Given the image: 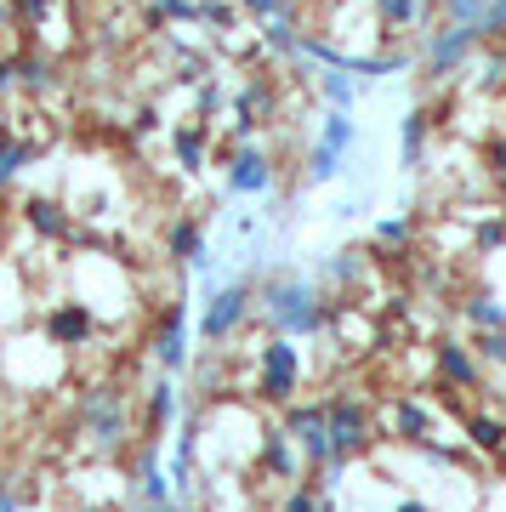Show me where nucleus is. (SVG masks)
Wrapping results in <instances>:
<instances>
[{
	"label": "nucleus",
	"mask_w": 506,
	"mask_h": 512,
	"mask_svg": "<svg viewBox=\"0 0 506 512\" xmlns=\"http://www.w3.org/2000/svg\"><path fill=\"white\" fill-rule=\"evenodd\" d=\"M279 512H330V495L319 490V484H290Z\"/></svg>",
	"instance_id": "obj_35"
},
{
	"label": "nucleus",
	"mask_w": 506,
	"mask_h": 512,
	"mask_svg": "<svg viewBox=\"0 0 506 512\" xmlns=\"http://www.w3.org/2000/svg\"><path fill=\"white\" fill-rule=\"evenodd\" d=\"M239 18H245V12H239L234 0H199V29H217V35H234V29H239Z\"/></svg>",
	"instance_id": "obj_34"
},
{
	"label": "nucleus",
	"mask_w": 506,
	"mask_h": 512,
	"mask_svg": "<svg viewBox=\"0 0 506 512\" xmlns=\"http://www.w3.org/2000/svg\"><path fill=\"white\" fill-rule=\"evenodd\" d=\"M18 63V92L23 97H52L63 80H57V57H46V52H18L12 57Z\"/></svg>",
	"instance_id": "obj_21"
},
{
	"label": "nucleus",
	"mask_w": 506,
	"mask_h": 512,
	"mask_svg": "<svg viewBox=\"0 0 506 512\" xmlns=\"http://www.w3.org/2000/svg\"><path fill=\"white\" fill-rule=\"evenodd\" d=\"M472 353H478V365L506 370V330H478L472 336Z\"/></svg>",
	"instance_id": "obj_37"
},
{
	"label": "nucleus",
	"mask_w": 506,
	"mask_h": 512,
	"mask_svg": "<svg viewBox=\"0 0 506 512\" xmlns=\"http://www.w3.org/2000/svg\"><path fill=\"white\" fill-rule=\"evenodd\" d=\"M427 143H433V114L410 109L398 120V165H404V171H421V165H427Z\"/></svg>",
	"instance_id": "obj_20"
},
{
	"label": "nucleus",
	"mask_w": 506,
	"mask_h": 512,
	"mask_svg": "<svg viewBox=\"0 0 506 512\" xmlns=\"http://www.w3.org/2000/svg\"><path fill=\"white\" fill-rule=\"evenodd\" d=\"M239 12L262 29V23H279V18H296V0H234Z\"/></svg>",
	"instance_id": "obj_36"
},
{
	"label": "nucleus",
	"mask_w": 506,
	"mask_h": 512,
	"mask_svg": "<svg viewBox=\"0 0 506 512\" xmlns=\"http://www.w3.org/2000/svg\"><path fill=\"white\" fill-rule=\"evenodd\" d=\"M302 382H308L302 348H296L290 336H262V342H256V376H251L256 399L273 404V410H290L296 393H302Z\"/></svg>",
	"instance_id": "obj_2"
},
{
	"label": "nucleus",
	"mask_w": 506,
	"mask_h": 512,
	"mask_svg": "<svg viewBox=\"0 0 506 512\" xmlns=\"http://www.w3.org/2000/svg\"><path fill=\"white\" fill-rule=\"evenodd\" d=\"M12 23H18L23 35L52 29V23H57V0H12Z\"/></svg>",
	"instance_id": "obj_33"
},
{
	"label": "nucleus",
	"mask_w": 506,
	"mask_h": 512,
	"mask_svg": "<svg viewBox=\"0 0 506 512\" xmlns=\"http://www.w3.org/2000/svg\"><path fill=\"white\" fill-rule=\"evenodd\" d=\"M256 313L268 319V336H325L330 319H336V302H325L319 279L296 274V268H273L262 285H256Z\"/></svg>",
	"instance_id": "obj_1"
},
{
	"label": "nucleus",
	"mask_w": 506,
	"mask_h": 512,
	"mask_svg": "<svg viewBox=\"0 0 506 512\" xmlns=\"http://www.w3.org/2000/svg\"><path fill=\"white\" fill-rule=\"evenodd\" d=\"M370 239H376V251H404V245H416V217H376Z\"/></svg>",
	"instance_id": "obj_32"
},
{
	"label": "nucleus",
	"mask_w": 506,
	"mask_h": 512,
	"mask_svg": "<svg viewBox=\"0 0 506 512\" xmlns=\"http://www.w3.org/2000/svg\"><path fill=\"white\" fill-rule=\"evenodd\" d=\"M478 35H484V40H506V0H489V6H484Z\"/></svg>",
	"instance_id": "obj_42"
},
{
	"label": "nucleus",
	"mask_w": 506,
	"mask_h": 512,
	"mask_svg": "<svg viewBox=\"0 0 506 512\" xmlns=\"http://www.w3.org/2000/svg\"><path fill=\"white\" fill-rule=\"evenodd\" d=\"M495 86H506V40L489 46L484 63H478V92H495Z\"/></svg>",
	"instance_id": "obj_38"
},
{
	"label": "nucleus",
	"mask_w": 506,
	"mask_h": 512,
	"mask_svg": "<svg viewBox=\"0 0 506 512\" xmlns=\"http://www.w3.org/2000/svg\"><path fill=\"white\" fill-rule=\"evenodd\" d=\"M160 131H165V114L154 109V103H137V114H131V137L148 143V137H160Z\"/></svg>",
	"instance_id": "obj_40"
},
{
	"label": "nucleus",
	"mask_w": 506,
	"mask_h": 512,
	"mask_svg": "<svg viewBox=\"0 0 506 512\" xmlns=\"http://www.w3.org/2000/svg\"><path fill=\"white\" fill-rule=\"evenodd\" d=\"M393 512H433V501H421V495H398Z\"/></svg>",
	"instance_id": "obj_46"
},
{
	"label": "nucleus",
	"mask_w": 506,
	"mask_h": 512,
	"mask_svg": "<svg viewBox=\"0 0 506 512\" xmlns=\"http://www.w3.org/2000/svg\"><path fill=\"white\" fill-rule=\"evenodd\" d=\"M370 439H376V421H370V404L359 399H330V473L319 490H336L347 473V461H359L364 450H370Z\"/></svg>",
	"instance_id": "obj_3"
},
{
	"label": "nucleus",
	"mask_w": 506,
	"mask_h": 512,
	"mask_svg": "<svg viewBox=\"0 0 506 512\" xmlns=\"http://www.w3.org/2000/svg\"><path fill=\"white\" fill-rule=\"evenodd\" d=\"M489 0H438V12H444V23H472L478 29V18H484Z\"/></svg>",
	"instance_id": "obj_41"
},
{
	"label": "nucleus",
	"mask_w": 506,
	"mask_h": 512,
	"mask_svg": "<svg viewBox=\"0 0 506 512\" xmlns=\"http://www.w3.org/2000/svg\"><path fill=\"white\" fill-rule=\"evenodd\" d=\"M165 143H171V160H177L182 177H205V165H211V126L177 120V126H165Z\"/></svg>",
	"instance_id": "obj_15"
},
{
	"label": "nucleus",
	"mask_w": 506,
	"mask_h": 512,
	"mask_svg": "<svg viewBox=\"0 0 506 512\" xmlns=\"http://www.w3.org/2000/svg\"><path fill=\"white\" fill-rule=\"evenodd\" d=\"M433 370H438V382L455 387V393H472V387H484V365H478L472 342H455V336L433 348Z\"/></svg>",
	"instance_id": "obj_14"
},
{
	"label": "nucleus",
	"mask_w": 506,
	"mask_h": 512,
	"mask_svg": "<svg viewBox=\"0 0 506 512\" xmlns=\"http://www.w3.org/2000/svg\"><path fill=\"white\" fill-rule=\"evenodd\" d=\"M40 330H46V342L63 348V353L91 348V336H97V308H91L86 296H57L52 308H46V319H40Z\"/></svg>",
	"instance_id": "obj_11"
},
{
	"label": "nucleus",
	"mask_w": 506,
	"mask_h": 512,
	"mask_svg": "<svg viewBox=\"0 0 506 512\" xmlns=\"http://www.w3.org/2000/svg\"><path fill=\"white\" fill-rule=\"evenodd\" d=\"M461 319H467L472 330H506V296L501 291H472L467 302H461Z\"/></svg>",
	"instance_id": "obj_25"
},
{
	"label": "nucleus",
	"mask_w": 506,
	"mask_h": 512,
	"mask_svg": "<svg viewBox=\"0 0 506 512\" xmlns=\"http://www.w3.org/2000/svg\"><path fill=\"white\" fill-rule=\"evenodd\" d=\"M171 23H199V0H148L143 29H171Z\"/></svg>",
	"instance_id": "obj_30"
},
{
	"label": "nucleus",
	"mask_w": 506,
	"mask_h": 512,
	"mask_svg": "<svg viewBox=\"0 0 506 512\" xmlns=\"http://www.w3.org/2000/svg\"><path fill=\"white\" fill-rule=\"evenodd\" d=\"M131 512H182V501H137Z\"/></svg>",
	"instance_id": "obj_47"
},
{
	"label": "nucleus",
	"mask_w": 506,
	"mask_h": 512,
	"mask_svg": "<svg viewBox=\"0 0 506 512\" xmlns=\"http://www.w3.org/2000/svg\"><path fill=\"white\" fill-rule=\"evenodd\" d=\"M273 109H279V92H273L268 74H251V80L234 92V120H256V126H262Z\"/></svg>",
	"instance_id": "obj_23"
},
{
	"label": "nucleus",
	"mask_w": 506,
	"mask_h": 512,
	"mask_svg": "<svg viewBox=\"0 0 506 512\" xmlns=\"http://www.w3.org/2000/svg\"><path fill=\"white\" fill-rule=\"evenodd\" d=\"M364 279V256L359 251H330L325 262H319V285H330V291H353Z\"/></svg>",
	"instance_id": "obj_26"
},
{
	"label": "nucleus",
	"mask_w": 506,
	"mask_h": 512,
	"mask_svg": "<svg viewBox=\"0 0 506 512\" xmlns=\"http://www.w3.org/2000/svg\"><path fill=\"white\" fill-rule=\"evenodd\" d=\"M74 512H97V507H74Z\"/></svg>",
	"instance_id": "obj_48"
},
{
	"label": "nucleus",
	"mask_w": 506,
	"mask_h": 512,
	"mask_svg": "<svg viewBox=\"0 0 506 512\" xmlns=\"http://www.w3.org/2000/svg\"><path fill=\"white\" fill-rule=\"evenodd\" d=\"M182 416V393H177V376H160V382L143 393V433L148 444H160L171 433V421Z\"/></svg>",
	"instance_id": "obj_16"
},
{
	"label": "nucleus",
	"mask_w": 506,
	"mask_h": 512,
	"mask_svg": "<svg viewBox=\"0 0 506 512\" xmlns=\"http://www.w3.org/2000/svg\"><path fill=\"white\" fill-rule=\"evenodd\" d=\"M484 171L506 183V131H495V137L484 143Z\"/></svg>",
	"instance_id": "obj_43"
},
{
	"label": "nucleus",
	"mask_w": 506,
	"mask_h": 512,
	"mask_svg": "<svg viewBox=\"0 0 506 512\" xmlns=\"http://www.w3.org/2000/svg\"><path fill=\"white\" fill-rule=\"evenodd\" d=\"M256 313V285L251 279H228V285H217V291L205 296V308H199V342L205 348H222V342H234L239 330L251 325Z\"/></svg>",
	"instance_id": "obj_4"
},
{
	"label": "nucleus",
	"mask_w": 506,
	"mask_h": 512,
	"mask_svg": "<svg viewBox=\"0 0 506 512\" xmlns=\"http://www.w3.org/2000/svg\"><path fill=\"white\" fill-rule=\"evenodd\" d=\"M165 256H171V262H182V268H205V262H211L205 228H199L194 217H177L171 228H165Z\"/></svg>",
	"instance_id": "obj_19"
},
{
	"label": "nucleus",
	"mask_w": 506,
	"mask_h": 512,
	"mask_svg": "<svg viewBox=\"0 0 506 512\" xmlns=\"http://www.w3.org/2000/svg\"><path fill=\"white\" fill-rule=\"evenodd\" d=\"M80 433L97 456H114V450H126L131 439V410L126 399L114 393V387H91L86 399H80Z\"/></svg>",
	"instance_id": "obj_6"
},
{
	"label": "nucleus",
	"mask_w": 506,
	"mask_h": 512,
	"mask_svg": "<svg viewBox=\"0 0 506 512\" xmlns=\"http://www.w3.org/2000/svg\"><path fill=\"white\" fill-rule=\"evenodd\" d=\"M433 421H438L433 404L416 399V393H404V399H393V416H387V427H393L398 444H416V450H421V444L433 439Z\"/></svg>",
	"instance_id": "obj_17"
},
{
	"label": "nucleus",
	"mask_w": 506,
	"mask_h": 512,
	"mask_svg": "<svg viewBox=\"0 0 506 512\" xmlns=\"http://www.w3.org/2000/svg\"><path fill=\"white\" fill-rule=\"evenodd\" d=\"M18 211H23V228H29L40 245H63V239H74V211L57 200V194H29Z\"/></svg>",
	"instance_id": "obj_13"
},
{
	"label": "nucleus",
	"mask_w": 506,
	"mask_h": 512,
	"mask_svg": "<svg viewBox=\"0 0 506 512\" xmlns=\"http://www.w3.org/2000/svg\"><path fill=\"white\" fill-rule=\"evenodd\" d=\"M194 114H199V126H211V120L222 114V86L217 80H199L194 86Z\"/></svg>",
	"instance_id": "obj_39"
},
{
	"label": "nucleus",
	"mask_w": 506,
	"mask_h": 512,
	"mask_svg": "<svg viewBox=\"0 0 506 512\" xmlns=\"http://www.w3.org/2000/svg\"><path fill=\"white\" fill-rule=\"evenodd\" d=\"M370 6H376L381 35H410V29H421L427 12H433V0H370Z\"/></svg>",
	"instance_id": "obj_22"
},
{
	"label": "nucleus",
	"mask_w": 506,
	"mask_h": 512,
	"mask_svg": "<svg viewBox=\"0 0 506 512\" xmlns=\"http://www.w3.org/2000/svg\"><path fill=\"white\" fill-rule=\"evenodd\" d=\"M256 461H262V473H268V478H279V484H302V473H308V461H302L296 439L285 433V421H273V427H262Z\"/></svg>",
	"instance_id": "obj_12"
},
{
	"label": "nucleus",
	"mask_w": 506,
	"mask_h": 512,
	"mask_svg": "<svg viewBox=\"0 0 506 512\" xmlns=\"http://www.w3.org/2000/svg\"><path fill=\"white\" fill-rule=\"evenodd\" d=\"M478 46H484V35L472 23H438L427 35V46H421V74L427 80H450V74H461L472 63Z\"/></svg>",
	"instance_id": "obj_8"
},
{
	"label": "nucleus",
	"mask_w": 506,
	"mask_h": 512,
	"mask_svg": "<svg viewBox=\"0 0 506 512\" xmlns=\"http://www.w3.org/2000/svg\"><path fill=\"white\" fill-rule=\"evenodd\" d=\"M194 461H199V416H182L177 444H171V461H165V473H171V490H177V501H188V490H194Z\"/></svg>",
	"instance_id": "obj_18"
},
{
	"label": "nucleus",
	"mask_w": 506,
	"mask_h": 512,
	"mask_svg": "<svg viewBox=\"0 0 506 512\" xmlns=\"http://www.w3.org/2000/svg\"><path fill=\"white\" fill-rule=\"evenodd\" d=\"M472 251L478 256H495L506 251V211H472Z\"/></svg>",
	"instance_id": "obj_31"
},
{
	"label": "nucleus",
	"mask_w": 506,
	"mask_h": 512,
	"mask_svg": "<svg viewBox=\"0 0 506 512\" xmlns=\"http://www.w3.org/2000/svg\"><path fill=\"white\" fill-rule=\"evenodd\" d=\"M353 148H359V120L342 109H325L319 114V126H313V148H308V177L313 183H336L353 160Z\"/></svg>",
	"instance_id": "obj_5"
},
{
	"label": "nucleus",
	"mask_w": 506,
	"mask_h": 512,
	"mask_svg": "<svg viewBox=\"0 0 506 512\" xmlns=\"http://www.w3.org/2000/svg\"><path fill=\"white\" fill-rule=\"evenodd\" d=\"M285 433L296 439L308 473L325 478L330 473V399H313V404H290L285 410Z\"/></svg>",
	"instance_id": "obj_9"
},
{
	"label": "nucleus",
	"mask_w": 506,
	"mask_h": 512,
	"mask_svg": "<svg viewBox=\"0 0 506 512\" xmlns=\"http://www.w3.org/2000/svg\"><path fill=\"white\" fill-rule=\"evenodd\" d=\"M154 365L165 376H188L194 370V325H188V302H171L160 313V325H154Z\"/></svg>",
	"instance_id": "obj_10"
},
{
	"label": "nucleus",
	"mask_w": 506,
	"mask_h": 512,
	"mask_svg": "<svg viewBox=\"0 0 506 512\" xmlns=\"http://www.w3.org/2000/svg\"><path fill=\"white\" fill-rule=\"evenodd\" d=\"M35 154H40L35 137H12V143H0V194H6V188L18 183V177L29 171V165H35Z\"/></svg>",
	"instance_id": "obj_28"
},
{
	"label": "nucleus",
	"mask_w": 506,
	"mask_h": 512,
	"mask_svg": "<svg viewBox=\"0 0 506 512\" xmlns=\"http://www.w3.org/2000/svg\"><path fill=\"white\" fill-rule=\"evenodd\" d=\"M262 52L279 57V63H296V57H302V29H296V18L262 23Z\"/></svg>",
	"instance_id": "obj_27"
},
{
	"label": "nucleus",
	"mask_w": 506,
	"mask_h": 512,
	"mask_svg": "<svg viewBox=\"0 0 506 512\" xmlns=\"http://www.w3.org/2000/svg\"><path fill=\"white\" fill-rule=\"evenodd\" d=\"M313 92H319V103L325 109H342V114H353V103H359V80L347 69H313Z\"/></svg>",
	"instance_id": "obj_24"
},
{
	"label": "nucleus",
	"mask_w": 506,
	"mask_h": 512,
	"mask_svg": "<svg viewBox=\"0 0 506 512\" xmlns=\"http://www.w3.org/2000/svg\"><path fill=\"white\" fill-rule=\"evenodd\" d=\"M0 512H23V501H18V490H12L6 473H0Z\"/></svg>",
	"instance_id": "obj_45"
},
{
	"label": "nucleus",
	"mask_w": 506,
	"mask_h": 512,
	"mask_svg": "<svg viewBox=\"0 0 506 512\" xmlns=\"http://www.w3.org/2000/svg\"><path fill=\"white\" fill-rule=\"evenodd\" d=\"M467 444L478 450V456H501V450H506V421L501 416H484V410L467 416Z\"/></svg>",
	"instance_id": "obj_29"
},
{
	"label": "nucleus",
	"mask_w": 506,
	"mask_h": 512,
	"mask_svg": "<svg viewBox=\"0 0 506 512\" xmlns=\"http://www.w3.org/2000/svg\"><path fill=\"white\" fill-rule=\"evenodd\" d=\"M279 188V171H273V154L262 143H245V148H228L222 160V194L228 200H273Z\"/></svg>",
	"instance_id": "obj_7"
},
{
	"label": "nucleus",
	"mask_w": 506,
	"mask_h": 512,
	"mask_svg": "<svg viewBox=\"0 0 506 512\" xmlns=\"http://www.w3.org/2000/svg\"><path fill=\"white\" fill-rule=\"evenodd\" d=\"M6 97H18V63L12 57H0V103Z\"/></svg>",
	"instance_id": "obj_44"
}]
</instances>
